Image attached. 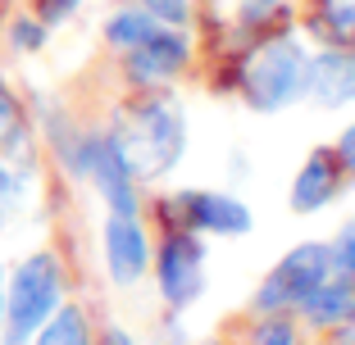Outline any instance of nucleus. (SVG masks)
<instances>
[{
    "label": "nucleus",
    "instance_id": "f257e3e1",
    "mask_svg": "<svg viewBox=\"0 0 355 345\" xmlns=\"http://www.w3.org/2000/svg\"><path fill=\"white\" fill-rule=\"evenodd\" d=\"M114 150L123 155V164L132 168V178H164L168 168L182 159L187 146V118L173 100L164 95H146L119 114L114 132H110Z\"/></svg>",
    "mask_w": 355,
    "mask_h": 345
},
{
    "label": "nucleus",
    "instance_id": "f03ea898",
    "mask_svg": "<svg viewBox=\"0 0 355 345\" xmlns=\"http://www.w3.org/2000/svg\"><path fill=\"white\" fill-rule=\"evenodd\" d=\"M60 295H64V277H60V263L55 254H32L14 268L10 277V295H5V345H28L37 336V327L60 309Z\"/></svg>",
    "mask_w": 355,
    "mask_h": 345
},
{
    "label": "nucleus",
    "instance_id": "7ed1b4c3",
    "mask_svg": "<svg viewBox=\"0 0 355 345\" xmlns=\"http://www.w3.org/2000/svg\"><path fill=\"white\" fill-rule=\"evenodd\" d=\"M301 77H305V46L292 41V37H273V41H264L246 59V68H241V95H246L251 109L273 114V109H287L296 95H305Z\"/></svg>",
    "mask_w": 355,
    "mask_h": 345
},
{
    "label": "nucleus",
    "instance_id": "20e7f679",
    "mask_svg": "<svg viewBox=\"0 0 355 345\" xmlns=\"http://www.w3.org/2000/svg\"><path fill=\"white\" fill-rule=\"evenodd\" d=\"M328 272H333V250L310 241V245H296L278 268L264 277L260 295H255V309L260 314H278V309H296L314 286L324 282Z\"/></svg>",
    "mask_w": 355,
    "mask_h": 345
},
{
    "label": "nucleus",
    "instance_id": "39448f33",
    "mask_svg": "<svg viewBox=\"0 0 355 345\" xmlns=\"http://www.w3.org/2000/svg\"><path fill=\"white\" fill-rule=\"evenodd\" d=\"M155 277H159V295L168 309H187L205 295V241L196 232H173L159 245L155 259Z\"/></svg>",
    "mask_w": 355,
    "mask_h": 345
},
{
    "label": "nucleus",
    "instance_id": "423d86ee",
    "mask_svg": "<svg viewBox=\"0 0 355 345\" xmlns=\"http://www.w3.org/2000/svg\"><path fill=\"white\" fill-rule=\"evenodd\" d=\"M69 164L96 182V191L105 196V205L114 214H137V187H132L137 178H132V168L123 164V155L114 150L110 136H87V141H78Z\"/></svg>",
    "mask_w": 355,
    "mask_h": 345
},
{
    "label": "nucleus",
    "instance_id": "0eeeda50",
    "mask_svg": "<svg viewBox=\"0 0 355 345\" xmlns=\"http://www.w3.org/2000/svg\"><path fill=\"white\" fill-rule=\"evenodd\" d=\"M164 209L187 232H214V236H246L251 232V209L223 191H182Z\"/></svg>",
    "mask_w": 355,
    "mask_h": 345
},
{
    "label": "nucleus",
    "instance_id": "6e6552de",
    "mask_svg": "<svg viewBox=\"0 0 355 345\" xmlns=\"http://www.w3.org/2000/svg\"><path fill=\"white\" fill-rule=\"evenodd\" d=\"M123 55H128V77H132L137 86H155V82H168V77H178L182 68H187L191 46H187L182 32H173V28L159 23L146 41L132 46V50H123Z\"/></svg>",
    "mask_w": 355,
    "mask_h": 345
},
{
    "label": "nucleus",
    "instance_id": "1a4fd4ad",
    "mask_svg": "<svg viewBox=\"0 0 355 345\" xmlns=\"http://www.w3.org/2000/svg\"><path fill=\"white\" fill-rule=\"evenodd\" d=\"M105 268L114 286H137L150 268V241L137 223V214H110L105 223Z\"/></svg>",
    "mask_w": 355,
    "mask_h": 345
},
{
    "label": "nucleus",
    "instance_id": "9d476101",
    "mask_svg": "<svg viewBox=\"0 0 355 345\" xmlns=\"http://www.w3.org/2000/svg\"><path fill=\"white\" fill-rule=\"evenodd\" d=\"M301 86L328 109L333 105H351L355 100V50L328 46V50H319V55H305Z\"/></svg>",
    "mask_w": 355,
    "mask_h": 345
},
{
    "label": "nucleus",
    "instance_id": "9b49d317",
    "mask_svg": "<svg viewBox=\"0 0 355 345\" xmlns=\"http://www.w3.org/2000/svg\"><path fill=\"white\" fill-rule=\"evenodd\" d=\"M296 309L310 318V327H355V277L328 272Z\"/></svg>",
    "mask_w": 355,
    "mask_h": 345
},
{
    "label": "nucleus",
    "instance_id": "f8f14e48",
    "mask_svg": "<svg viewBox=\"0 0 355 345\" xmlns=\"http://www.w3.org/2000/svg\"><path fill=\"white\" fill-rule=\"evenodd\" d=\"M337 191H342V168H337V155L328 150H314L310 159L301 164L292 182V209L296 214H319L324 205H333Z\"/></svg>",
    "mask_w": 355,
    "mask_h": 345
},
{
    "label": "nucleus",
    "instance_id": "ddd939ff",
    "mask_svg": "<svg viewBox=\"0 0 355 345\" xmlns=\"http://www.w3.org/2000/svg\"><path fill=\"white\" fill-rule=\"evenodd\" d=\"M28 118H23L19 100L5 82H0V159H28Z\"/></svg>",
    "mask_w": 355,
    "mask_h": 345
},
{
    "label": "nucleus",
    "instance_id": "4468645a",
    "mask_svg": "<svg viewBox=\"0 0 355 345\" xmlns=\"http://www.w3.org/2000/svg\"><path fill=\"white\" fill-rule=\"evenodd\" d=\"M28 345H87V314L73 304H60Z\"/></svg>",
    "mask_w": 355,
    "mask_h": 345
},
{
    "label": "nucleus",
    "instance_id": "2eb2a0df",
    "mask_svg": "<svg viewBox=\"0 0 355 345\" xmlns=\"http://www.w3.org/2000/svg\"><path fill=\"white\" fill-rule=\"evenodd\" d=\"M155 28H159V23L150 19L141 5H137V10H119L114 19L105 23V41L114 46V50H132V46H141Z\"/></svg>",
    "mask_w": 355,
    "mask_h": 345
},
{
    "label": "nucleus",
    "instance_id": "dca6fc26",
    "mask_svg": "<svg viewBox=\"0 0 355 345\" xmlns=\"http://www.w3.org/2000/svg\"><path fill=\"white\" fill-rule=\"evenodd\" d=\"M314 32L328 46H351L355 50V0H324V14L314 19Z\"/></svg>",
    "mask_w": 355,
    "mask_h": 345
},
{
    "label": "nucleus",
    "instance_id": "f3484780",
    "mask_svg": "<svg viewBox=\"0 0 355 345\" xmlns=\"http://www.w3.org/2000/svg\"><path fill=\"white\" fill-rule=\"evenodd\" d=\"M141 10H146L155 23H164V28H182V23L191 19L187 0H141Z\"/></svg>",
    "mask_w": 355,
    "mask_h": 345
},
{
    "label": "nucleus",
    "instance_id": "a211bd4d",
    "mask_svg": "<svg viewBox=\"0 0 355 345\" xmlns=\"http://www.w3.org/2000/svg\"><path fill=\"white\" fill-rule=\"evenodd\" d=\"M333 250V272H346V277H355V218L346 223L342 232H337V241L328 245Z\"/></svg>",
    "mask_w": 355,
    "mask_h": 345
},
{
    "label": "nucleus",
    "instance_id": "6ab92c4d",
    "mask_svg": "<svg viewBox=\"0 0 355 345\" xmlns=\"http://www.w3.org/2000/svg\"><path fill=\"white\" fill-rule=\"evenodd\" d=\"M251 345H301V341H296V327L287 323V318H264V323L255 327Z\"/></svg>",
    "mask_w": 355,
    "mask_h": 345
},
{
    "label": "nucleus",
    "instance_id": "aec40b11",
    "mask_svg": "<svg viewBox=\"0 0 355 345\" xmlns=\"http://www.w3.org/2000/svg\"><path fill=\"white\" fill-rule=\"evenodd\" d=\"M10 37H14V46H19V50H37V46H42V37H46V28H42V23H32V19H19Z\"/></svg>",
    "mask_w": 355,
    "mask_h": 345
},
{
    "label": "nucleus",
    "instance_id": "412c9836",
    "mask_svg": "<svg viewBox=\"0 0 355 345\" xmlns=\"http://www.w3.org/2000/svg\"><path fill=\"white\" fill-rule=\"evenodd\" d=\"M337 164H342L346 173H351V178H355V123L346 127L342 136H337Z\"/></svg>",
    "mask_w": 355,
    "mask_h": 345
},
{
    "label": "nucleus",
    "instance_id": "4be33fe9",
    "mask_svg": "<svg viewBox=\"0 0 355 345\" xmlns=\"http://www.w3.org/2000/svg\"><path fill=\"white\" fill-rule=\"evenodd\" d=\"M282 10V0H251L246 10H241V19L246 23H260V19H269V14H278Z\"/></svg>",
    "mask_w": 355,
    "mask_h": 345
},
{
    "label": "nucleus",
    "instance_id": "5701e85b",
    "mask_svg": "<svg viewBox=\"0 0 355 345\" xmlns=\"http://www.w3.org/2000/svg\"><path fill=\"white\" fill-rule=\"evenodd\" d=\"M73 10H78V0H46V19H51V23L69 19Z\"/></svg>",
    "mask_w": 355,
    "mask_h": 345
},
{
    "label": "nucleus",
    "instance_id": "b1692460",
    "mask_svg": "<svg viewBox=\"0 0 355 345\" xmlns=\"http://www.w3.org/2000/svg\"><path fill=\"white\" fill-rule=\"evenodd\" d=\"M0 314H5V268H0Z\"/></svg>",
    "mask_w": 355,
    "mask_h": 345
},
{
    "label": "nucleus",
    "instance_id": "393cba45",
    "mask_svg": "<svg viewBox=\"0 0 355 345\" xmlns=\"http://www.w3.org/2000/svg\"><path fill=\"white\" fill-rule=\"evenodd\" d=\"M110 345H132V341H123V336H119V332H110Z\"/></svg>",
    "mask_w": 355,
    "mask_h": 345
},
{
    "label": "nucleus",
    "instance_id": "a878e982",
    "mask_svg": "<svg viewBox=\"0 0 355 345\" xmlns=\"http://www.w3.org/2000/svg\"><path fill=\"white\" fill-rule=\"evenodd\" d=\"M342 345H355V332H346V336H342Z\"/></svg>",
    "mask_w": 355,
    "mask_h": 345
}]
</instances>
